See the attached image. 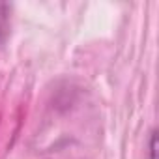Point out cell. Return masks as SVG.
Masks as SVG:
<instances>
[{
	"label": "cell",
	"instance_id": "1",
	"mask_svg": "<svg viewBox=\"0 0 159 159\" xmlns=\"http://www.w3.org/2000/svg\"><path fill=\"white\" fill-rule=\"evenodd\" d=\"M10 34V6L0 4V45L6 41Z\"/></svg>",
	"mask_w": 159,
	"mask_h": 159
},
{
	"label": "cell",
	"instance_id": "2",
	"mask_svg": "<svg viewBox=\"0 0 159 159\" xmlns=\"http://www.w3.org/2000/svg\"><path fill=\"white\" fill-rule=\"evenodd\" d=\"M148 159H157V129H152L148 140Z\"/></svg>",
	"mask_w": 159,
	"mask_h": 159
}]
</instances>
